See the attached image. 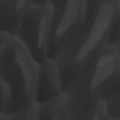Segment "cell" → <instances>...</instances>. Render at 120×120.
I'll use <instances>...</instances> for the list:
<instances>
[{
  "mask_svg": "<svg viewBox=\"0 0 120 120\" xmlns=\"http://www.w3.org/2000/svg\"><path fill=\"white\" fill-rule=\"evenodd\" d=\"M15 36L38 64L47 59L52 7L50 0H32Z\"/></svg>",
  "mask_w": 120,
  "mask_h": 120,
  "instance_id": "4",
  "label": "cell"
},
{
  "mask_svg": "<svg viewBox=\"0 0 120 120\" xmlns=\"http://www.w3.org/2000/svg\"><path fill=\"white\" fill-rule=\"evenodd\" d=\"M79 120H112V119L108 113L105 101L101 100L82 114Z\"/></svg>",
  "mask_w": 120,
  "mask_h": 120,
  "instance_id": "9",
  "label": "cell"
},
{
  "mask_svg": "<svg viewBox=\"0 0 120 120\" xmlns=\"http://www.w3.org/2000/svg\"><path fill=\"white\" fill-rule=\"evenodd\" d=\"M38 67L17 38L0 32V81L11 92L9 104L0 115L18 113L35 102Z\"/></svg>",
  "mask_w": 120,
  "mask_h": 120,
  "instance_id": "3",
  "label": "cell"
},
{
  "mask_svg": "<svg viewBox=\"0 0 120 120\" xmlns=\"http://www.w3.org/2000/svg\"><path fill=\"white\" fill-rule=\"evenodd\" d=\"M52 14L47 58L54 60L82 24L87 0H50Z\"/></svg>",
  "mask_w": 120,
  "mask_h": 120,
  "instance_id": "5",
  "label": "cell"
},
{
  "mask_svg": "<svg viewBox=\"0 0 120 120\" xmlns=\"http://www.w3.org/2000/svg\"><path fill=\"white\" fill-rule=\"evenodd\" d=\"M62 93L61 83L54 60L47 58L39 64L35 102L45 103Z\"/></svg>",
  "mask_w": 120,
  "mask_h": 120,
  "instance_id": "6",
  "label": "cell"
},
{
  "mask_svg": "<svg viewBox=\"0 0 120 120\" xmlns=\"http://www.w3.org/2000/svg\"><path fill=\"white\" fill-rule=\"evenodd\" d=\"M120 74V47L106 44L65 93L70 120H79L99 100L119 94Z\"/></svg>",
  "mask_w": 120,
  "mask_h": 120,
  "instance_id": "2",
  "label": "cell"
},
{
  "mask_svg": "<svg viewBox=\"0 0 120 120\" xmlns=\"http://www.w3.org/2000/svg\"><path fill=\"white\" fill-rule=\"evenodd\" d=\"M120 13V0H87L86 14L82 24L54 60L63 93L106 44Z\"/></svg>",
  "mask_w": 120,
  "mask_h": 120,
  "instance_id": "1",
  "label": "cell"
},
{
  "mask_svg": "<svg viewBox=\"0 0 120 120\" xmlns=\"http://www.w3.org/2000/svg\"><path fill=\"white\" fill-rule=\"evenodd\" d=\"M31 0H0V32L15 37Z\"/></svg>",
  "mask_w": 120,
  "mask_h": 120,
  "instance_id": "7",
  "label": "cell"
},
{
  "mask_svg": "<svg viewBox=\"0 0 120 120\" xmlns=\"http://www.w3.org/2000/svg\"><path fill=\"white\" fill-rule=\"evenodd\" d=\"M37 120H70L66 94L62 92L56 98L39 105Z\"/></svg>",
  "mask_w": 120,
  "mask_h": 120,
  "instance_id": "8",
  "label": "cell"
},
{
  "mask_svg": "<svg viewBox=\"0 0 120 120\" xmlns=\"http://www.w3.org/2000/svg\"><path fill=\"white\" fill-rule=\"evenodd\" d=\"M38 104L35 102L26 109L10 115H0V120H37Z\"/></svg>",
  "mask_w": 120,
  "mask_h": 120,
  "instance_id": "10",
  "label": "cell"
}]
</instances>
